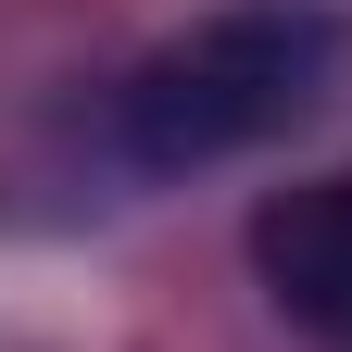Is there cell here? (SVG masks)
Masks as SVG:
<instances>
[{"mask_svg":"<svg viewBox=\"0 0 352 352\" xmlns=\"http://www.w3.org/2000/svg\"><path fill=\"white\" fill-rule=\"evenodd\" d=\"M340 76H352L340 0H227V13L176 25L113 88V139L151 176H201V164H239L264 139H289L302 113H327Z\"/></svg>","mask_w":352,"mask_h":352,"instance_id":"6da1fadb","label":"cell"},{"mask_svg":"<svg viewBox=\"0 0 352 352\" xmlns=\"http://www.w3.org/2000/svg\"><path fill=\"white\" fill-rule=\"evenodd\" d=\"M252 277L289 327H315L352 352V176H315V189H277L252 214Z\"/></svg>","mask_w":352,"mask_h":352,"instance_id":"7a4b0ae2","label":"cell"}]
</instances>
